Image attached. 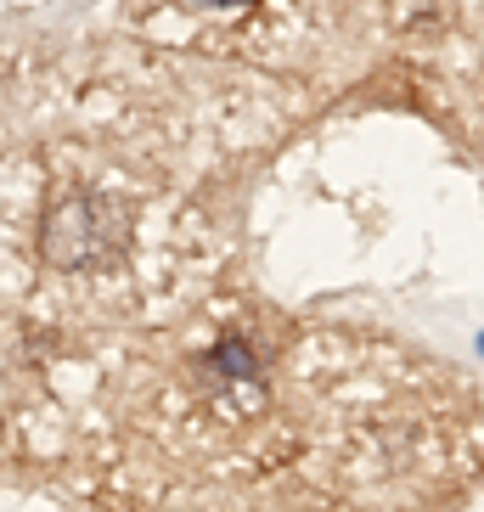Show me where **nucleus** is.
<instances>
[{
    "label": "nucleus",
    "instance_id": "nucleus-1",
    "mask_svg": "<svg viewBox=\"0 0 484 512\" xmlns=\"http://www.w3.org/2000/svg\"><path fill=\"white\" fill-rule=\"evenodd\" d=\"M192 6H214V12H231V6H242V0H192Z\"/></svg>",
    "mask_w": 484,
    "mask_h": 512
}]
</instances>
